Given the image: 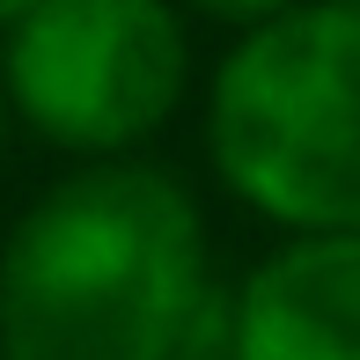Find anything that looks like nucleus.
<instances>
[{"mask_svg": "<svg viewBox=\"0 0 360 360\" xmlns=\"http://www.w3.org/2000/svg\"><path fill=\"white\" fill-rule=\"evenodd\" d=\"M199 214L162 169H81L0 257V360H184L206 338Z\"/></svg>", "mask_w": 360, "mask_h": 360, "instance_id": "obj_1", "label": "nucleus"}, {"mask_svg": "<svg viewBox=\"0 0 360 360\" xmlns=\"http://www.w3.org/2000/svg\"><path fill=\"white\" fill-rule=\"evenodd\" d=\"M214 162L287 228H360V0L250 22L214 81Z\"/></svg>", "mask_w": 360, "mask_h": 360, "instance_id": "obj_2", "label": "nucleus"}, {"mask_svg": "<svg viewBox=\"0 0 360 360\" xmlns=\"http://www.w3.org/2000/svg\"><path fill=\"white\" fill-rule=\"evenodd\" d=\"M8 96L59 147H133L184 96V30L162 0H30L8 37Z\"/></svg>", "mask_w": 360, "mask_h": 360, "instance_id": "obj_3", "label": "nucleus"}, {"mask_svg": "<svg viewBox=\"0 0 360 360\" xmlns=\"http://www.w3.org/2000/svg\"><path fill=\"white\" fill-rule=\"evenodd\" d=\"M236 360H360V228H309L250 272L236 302Z\"/></svg>", "mask_w": 360, "mask_h": 360, "instance_id": "obj_4", "label": "nucleus"}, {"mask_svg": "<svg viewBox=\"0 0 360 360\" xmlns=\"http://www.w3.org/2000/svg\"><path fill=\"white\" fill-rule=\"evenodd\" d=\"M191 8L221 15V22H265V15H280V8H294V0H191Z\"/></svg>", "mask_w": 360, "mask_h": 360, "instance_id": "obj_5", "label": "nucleus"}, {"mask_svg": "<svg viewBox=\"0 0 360 360\" xmlns=\"http://www.w3.org/2000/svg\"><path fill=\"white\" fill-rule=\"evenodd\" d=\"M30 8V0H0V15H8V22H15V15H22Z\"/></svg>", "mask_w": 360, "mask_h": 360, "instance_id": "obj_6", "label": "nucleus"}, {"mask_svg": "<svg viewBox=\"0 0 360 360\" xmlns=\"http://www.w3.org/2000/svg\"><path fill=\"white\" fill-rule=\"evenodd\" d=\"M184 360H214V353H206V338H199V346H191V353H184ZM228 360H236V353H228Z\"/></svg>", "mask_w": 360, "mask_h": 360, "instance_id": "obj_7", "label": "nucleus"}]
</instances>
